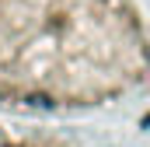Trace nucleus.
Here are the masks:
<instances>
[{"instance_id":"obj_1","label":"nucleus","mask_w":150,"mask_h":147,"mask_svg":"<svg viewBox=\"0 0 150 147\" xmlns=\"http://www.w3.org/2000/svg\"><path fill=\"white\" fill-rule=\"evenodd\" d=\"M150 84L136 0H0V105L98 112Z\"/></svg>"}]
</instances>
